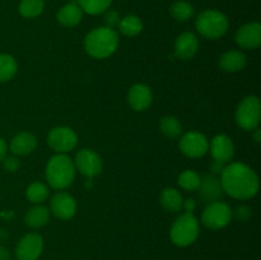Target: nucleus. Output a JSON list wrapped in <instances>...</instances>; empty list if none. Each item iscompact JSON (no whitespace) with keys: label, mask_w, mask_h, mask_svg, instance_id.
<instances>
[{"label":"nucleus","mask_w":261,"mask_h":260,"mask_svg":"<svg viewBox=\"0 0 261 260\" xmlns=\"http://www.w3.org/2000/svg\"><path fill=\"white\" fill-rule=\"evenodd\" d=\"M223 193L239 200L254 198L260 188L257 173L242 162H232L224 166L221 173Z\"/></svg>","instance_id":"1"},{"label":"nucleus","mask_w":261,"mask_h":260,"mask_svg":"<svg viewBox=\"0 0 261 260\" xmlns=\"http://www.w3.org/2000/svg\"><path fill=\"white\" fill-rule=\"evenodd\" d=\"M119 35L109 27H97L92 30L84 38V50L91 58L107 59L116 53L119 47Z\"/></svg>","instance_id":"2"},{"label":"nucleus","mask_w":261,"mask_h":260,"mask_svg":"<svg viewBox=\"0 0 261 260\" xmlns=\"http://www.w3.org/2000/svg\"><path fill=\"white\" fill-rule=\"evenodd\" d=\"M45 175L48 185L55 190L69 188L75 178L74 161L69 155L56 153L46 165Z\"/></svg>","instance_id":"3"},{"label":"nucleus","mask_w":261,"mask_h":260,"mask_svg":"<svg viewBox=\"0 0 261 260\" xmlns=\"http://www.w3.org/2000/svg\"><path fill=\"white\" fill-rule=\"evenodd\" d=\"M196 31L203 37L217 40L224 36L228 31V18L221 10L206 9L198 15L195 20Z\"/></svg>","instance_id":"4"},{"label":"nucleus","mask_w":261,"mask_h":260,"mask_svg":"<svg viewBox=\"0 0 261 260\" xmlns=\"http://www.w3.org/2000/svg\"><path fill=\"white\" fill-rule=\"evenodd\" d=\"M200 232L199 221L194 213H182L175 219L170 229L171 241L178 247L190 246L196 241Z\"/></svg>","instance_id":"5"},{"label":"nucleus","mask_w":261,"mask_h":260,"mask_svg":"<svg viewBox=\"0 0 261 260\" xmlns=\"http://www.w3.org/2000/svg\"><path fill=\"white\" fill-rule=\"evenodd\" d=\"M236 122L245 132H252L259 127L261 120V102L259 97L247 96L240 101L236 109Z\"/></svg>","instance_id":"6"},{"label":"nucleus","mask_w":261,"mask_h":260,"mask_svg":"<svg viewBox=\"0 0 261 260\" xmlns=\"http://www.w3.org/2000/svg\"><path fill=\"white\" fill-rule=\"evenodd\" d=\"M232 209L224 201H213L211 204H206L203 214H201V222L206 228L211 229H222L231 223Z\"/></svg>","instance_id":"7"},{"label":"nucleus","mask_w":261,"mask_h":260,"mask_svg":"<svg viewBox=\"0 0 261 260\" xmlns=\"http://www.w3.org/2000/svg\"><path fill=\"white\" fill-rule=\"evenodd\" d=\"M47 144L59 154H66L78 145V135L68 126H55L48 132Z\"/></svg>","instance_id":"8"},{"label":"nucleus","mask_w":261,"mask_h":260,"mask_svg":"<svg viewBox=\"0 0 261 260\" xmlns=\"http://www.w3.org/2000/svg\"><path fill=\"white\" fill-rule=\"evenodd\" d=\"M181 153L189 158H200L209 150V140L199 132H189L181 137L178 142Z\"/></svg>","instance_id":"9"},{"label":"nucleus","mask_w":261,"mask_h":260,"mask_svg":"<svg viewBox=\"0 0 261 260\" xmlns=\"http://www.w3.org/2000/svg\"><path fill=\"white\" fill-rule=\"evenodd\" d=\"M74 166H75V170H78L87 178L98 176L103 168V163H102L98 153L94 152L93 149H88V148L81 149L76 153Z\"/></svg>","instance_id":"10"},{"label":"nucleus","mask_w":261,"mask_h":260,"mask_svg":"<svg viewBox=\"0 0 261 260\" xmlns=\"http://www.w3.org/2000/svg\"><path fill=\"white\" fill-rule=\"evenodd\" d=\"M43 251V239L37 232L24 235L15 247L18 260H37Z\"/></svg>","instance_id":"11"},{"label":"nucleus","mask_w":261,"mask_h":260,"mask_svg":"<svg viewBox=\"0 0 261 260\" xmlns=\"http://www.w3.org/2000/svg\"><path fill=\"white\" fill-rule=\"evenodd\" d=\"M50 213L61 221H69L76 213V201L65 191H58L51 198Z\"/></svg>","instance_id":"12"},{"label":"nucleus","mask_w":261,"mask_h":260,"mask_svg":"<svg viewBox=\"0 0 261 260\" xmlns=\"http://www.w3.org/2000/svg\"><path fill=\"white\" fill-rule=\"evenodd\" d=\"M239 47L255 50L261 45V25L257 22L246 23L237 30L234 36Z\"/></svg>","instance_id":"13"},{"label":"nucleus","mask_w":261,"mask_h":260,"mask_svg":"<svg viewBox=\"0 0 261 260\" xmlns=\"http://www.w3.org/2000/svg\"><path fill=\"white\" fill-rule=\"evenodd\" d=\"M209 150L214 161L221 163L231 162L234 155V144L226 134H218L209 143Z\"/></svg>","instance_id":"14"},{"label":"nucleus","mask_w":261,"mask_h":260,"mask_svg":"<svg viewBox=\"0 0 261 260\" xmlns=\"http://www.w3.org/2000/svg\"><path fill=\"white\" fill-rule=\"evenodd\" d=\"M153 101L152 89L142 83L134 84L127 92V103L134 111L142 112L149 109Z\"/></svg>","instance_id":"15"},{"label":"nucleus","mask_w":261,"mask_h":260,"mask_svg":"<svg viewBox=\"0 0 261 260\" xmlns=\"http://www.w3.org/2000/svg\"><path fill=\"white\" fill-rule=\"evenodd\" d=\"M198 195L205 204L221 200L223 195L221 180H218L216 175H205L201 177L200 185L198 188Z\"/></svg>","instance_id":"16"},{"label":"nucleus","mask_w":261,"mask_h":260,"mask_svg":"<svg viewBox=\"0 0 261 260\" xmlns=\"http://www.w3.org/2000/svg\"><path fill=\"white\" fill-rule=\"evenodd\" d=\"M199 50V38L193 32H184L175 41V55L180 60H190Z\"/></svg>","instance_id":"17"},{"label":"nucleus","mask_w":261,"mask_h":260,"mask_svg":"<svg viewBox=\"0 0 261 260\" xmlns=\"http://www.w3.org/2000/svg\"><path fill=\"white\" fill-rule=\"evenodd\" d=\"M37 147V139L30 132H20L12 138L9 149L14 155H28Z\"/></svg>","instance_id":"18"},{"label":"nucleus","mask_w":261,"mask_h":260,"mask_svg":"<svg viewBox=\"0 0 261 260\" xmlns=\"http://www.w3.org/2000/svg\"><path fill=\"white\" fill-rule=\"evenodd\" d=\"M246 64L247 56L239 50L226 51L218 60L219 68L226 73H236V71L242 70Z\"/></svg>","instance_id":"19"},{"label":"nucleus","mask_w":261,"mask_h":260,"mask_svg":"<svg viewBox=\"0 0 261 260\" xmlns=\"http://www.w3.org/2000/svg\"><path fill=\"white\" fill-rule=\"evenodd\" d=\"M83 10L75 3H68L64 7L60 8V10L56 14L58 22L64 27H75L83 19Z\"/></svg>","instance_id":"20"},{"label":"nucleus","mask_w":261,"mask_h":260,"mask_svg":"<svg viewBox=\"0 0 261 260\" xmlns=\"http://www.w3.org/2000/svg\"><path fill=\"white\" fill-rule=\"evenodd\" d=\"M50 209L41 204H36L35 206L28 209L24 216V223L31 228H41L46 226L50 221Z\"/></svg>","instance_id":"21"},{"label":"nucleus","mask_w":261,"mask_h":260,"mask_svg":"<svg viewBox=\"0 0 261 260\" xmlns=\"http://www.w3.org/2000/svg\"><path fill=\"white\" fill-rule=\"evenodd\" d=\"M182 195L177 189L165 188L160 194V203L167 212H180L182 209Z\"/></svg>","instance_id":"22"},{"label":"nucleus","mask_w":261,"mask_h":260,"mask_svg":"<svg viewBox=\"0 0 261 260\" xmlns=\"http://www.w3.org/2000/svg\"><path fill=\"white\" fill-rule=\"evenodd\" d=\"M117 27H119V31L124 36L135 37V36L140 35V32L143 31V22L138 15L129 14L125 15L124 18L120 19V23Z\"/></svg>","instance_id":"23"},{"label":"nucleus","mask_w":261,"mask_h":260,"mask_svg":"<svg viewBox=\"0 0 261 260\" xmlns=\"http://www.w3.org/2000/svg\"><path fill=\"white\" fill-rule=\"evenodd\" d=\"M18 71V63L9 54H0V83L9 82Z\"/></svg>","instance_id":"24"},{"label":"nucleus","mask_w":261,"mask_h":260,"mask_svg":"<svg viewBox=\"0 0 261 260\" xmlns=\"http://www.w3.org/2000/svg\"><path fill=\"white\" fill-rule=\"evenodd\" d=\"M194 13H195V9H194L193 5L185 0H177L170 8V14L177 22H186L190 18H193Z\"/></svg>","instance_id":"25"},{"label":"nucleus","mask_w":261,"mask_h":260,"mask_svg":"<svg viewBox=\"0 0 261 260\" xmlns=\"http://www.w3.org/2000/svg\"><path fill=\"white\" fill-rule=\"evenodd\" d=\"M50 195V190H48L47 185L40 181L32 183L25 190V196L28 200L33 204H41L46 200Z\"/></svg>","instance_id":"26"},{"label":"nucleus","mask_w":261,"mask_h":260,"mask_svg":"<svg viewBox=\"0 0 261 260\" xmlns=\"http://www.w3.org/2000/svg\"><path fill=\"white\" fill-rule=\"evenodd\" d=\"M160 129L167 138H177L182 134V125L175 116H165L160 121Z\"/></svg>","instance_id":"27"},{"label":"nucleus","mask_w":261,"mask_h":260,"mask_svg":"<svg viewBox=\"0 0 261 260\" xmlns=\"http://www.w3.org/2000/svg\"><path fill=\"white\" fill-rule=\"evenodd\" d=\"M200 175L195 172L194 170H184L182 172L178 175L177 184L181 189L186 191H195L198 190L199 185H200Z\"/></svg>","instance_id":"28"},{"label":"nucleus","mask_w":261,"mask_h":260,"mask_svg":"<svg viewBox=\"0 0 261 260\" xmlns=\"http://www.w3.org/2000/svg\"><path fill=\"white\" fill-rule=\"evenodd\" d=\"M45 9L43 0H20L19 14L24 18H36Z\"/></svg>","instance_id":"29"},{"label":"nucleus","mask_w":261,"mask_h":260,"mask_svg":"<svg viewBox=\"0 0 261 260\" xmlns=\"http://www.w3.org/2000/svg\"><path fill=\"white\" fill-rule=\"evenodd\" d=\"M112 0H78V5L82 10L91 15L105 13L111 5Z\"/></svg>","instance_id":"30"},{"label":"nucleus","mask_w":261,"mask_h":260,"mask_svg":"<svg viewBox=\"0 0 261 260\" xmlns=\"http://www.w3.org/2000/svg\"><path fill=\"white\" fill-rule=\"evenodd\" d=\"M120 14L116 12V10H109L107 9L106 12H105V17H103V20L105 23H106V27L109 28H112L114 30L115 27H117L120 23Z\"/></svg>","instance_id":"31"},{"label":"nucleus","mask_w":261,"mask_h":260,"mask_svg":"<svg viewBox=\"0 0 261 260\" xmlns=\"http://www.w3.org/2000/svg\"><path fill=\"white\" fill-rule=\"evenodd\" d=\"M232 216L236 217L239 221L247 222L252 217V211H251V208H250V206L240 205V206H237L236 211L232 212Z\"/></svg>","instance_id":"32"},{"label":"nucleus","mask_w":261,"mask_h":260,"mask_svg":"<svg viewBox=\"0 0 261 260\" xmlns=\"http://www.w3.org/2000/svg\"><path fill=\"white\" fill-rule=\"evenodd\" d=\"M3 166L8 172H15L20 167V162L17 157H7L5 155L3 160Z\"/></svg>","instance_id":"33"},{"label":"nucleus","mask_w":261,"mask_h":260,"mask_svg":"<svg viewBox=\"0 0 261 260\" xmlns=\"http://www.w3.org/2000/svg\"><path fill=\"white\" fill-rule=\"evenodd\" d=\"M196 208V201L194 199H186L182 201V209H185L186 213H193Z\"/></svg>","instance_id":"34"},{"label":"nucleus","mask_w":261,"mask_h":260,"mask_svg":"<svg viewBox=\"0 0 261 260\" xmlns=\"http://www.w3.org/2000/svg\"><path fill=\"white\" fill-rule=\"evenodd\" d=\"M223 168H224L223 163L217 162V161H213V163L211 165V170L212 172H213V175H221Z\"/></svg>","instance_id":"35"},{"label":"nucleus","mask_w":261,"mask_h":260,"mask_svg":"<svg viewBox=\"0 0 261 260\" xmlns=\"http://www.w3.org/2000/svg\"><path fill=\"white\" fill-rule=\"evenodd\" d=\"M7 152H8L7 143H5V140L0 137V162L4 160V157L7 155Z\"/></svg>","instance_id":"36"},{"label":"nucleus","mask_w":261,"mask_h":260,"mask_svg":"<svg viewBox=\"0 0 261 260\" xmlns=\"http://www.w3.org/2000/svg\"><path fill=\"white\" fill-rule=\"evenodd\" d=\"M0 260H10L9 250L3 245H0Z\"/></svg>","instance_id":"37"},{"label":"nucleus","mask_w":261,"mask_h":260,"mask_svg":"<svg viewBox=\"0 0 261 260\" xmlns=\"http://www.w3.org/2000/svg\"><path fill=\"white\" fill-rule=\"evenodd\" d=\"M252 138H254V140H255V143H256V144H260L261 143V130L259 129V127H256V129L255 130H252Z\"/></svg>","instance_id":"38"}]
</instances>
